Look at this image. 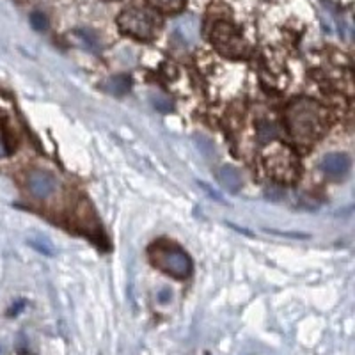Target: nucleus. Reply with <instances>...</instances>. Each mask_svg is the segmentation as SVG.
<instances>
[{
    "instance_id": "1",
    "label": "nucleus",
    "mask_w": 355,
    "mask_h": 355,
    "mask_svg": "<svg viewBox=\"0 0 355 355\" xmlns=\"http://www.w3.org/2000/svg\"><path fill=\"white\" fill-rule=\"evenodd\" d=\"M286 125L295 141L311 144L327 132V112L316 101L297 100L288 107Z\"/></svg>"
},
{
    "instance_id": "2",
    "label": "nucleus",
    "mask_w": 355,
    "mask_h": 355,
    "mask_svg": "<svg viewBox=\"0 0 355 355\" xmlns=\"http://www.w3.org/2000/svg\"><path fill=\"white\" fill-rule=\"evenodd\" d=\"M150 258L162 272L174 279H187L192 274V259L180 247L169 242H158L150 249Z\"/></svg>"
},
{
    "instance_id": "3",
    "label": "nucleus",
    "mask_w": 355,
    "mask_h": 355,
    "mask_svg": "<svg viewBox=\"0 0 355 355\" xmlns=\"http://www.w3.org/2000/svg\"><path fill=\"white\" fill-rule=\"evenodd\" d=\"M158 24L160 20L153 11L141 8L126 9L117 18V25L123 33L137 40H151L157 33Z\"/></svg>"
},
{
    "instance_id": "4",
    "label": "nucleus",
    "mask_w": 355,
    "mask_h": 355,
    "mask_svg": "<svg viewBox=\"0 0 355 355\" xmlns=\"http://www.w3.org/2000/svg\"><path fill=\"white\" fill-rule=\"evenodd\" d=\"M265 166L270 176L279 182H293L299 174V158L283 144H274L265 153Z\"/></svg>"
},
{
    "instance_id": "5",
    "label": "nucleus",
    "mask_w": 355,
    "mask_h": 355,
    "mask_svg": "<svg viewBox=\"0 0 355 355\" xmlns=\"http://www.w3.org/2000/svg\"><path fill=\"white\" fill-rule=\"evenodd\" d=\"M211 43L224 55L240 57L245 53L247 44L242 34L227 21H217L211 28Z\"/></svg>"
},
{
    "instance_id": "6",
    "label": "nucleus",
    "mask_w": 355,
    "mask_h": 355,
    "mask_svg": "<svg viewBox=\"0 0 355 355\" xmlns=\"http://www.w3.org/2000/svg\"><path fill=\"white\" fill-rule=\"evenodd\" d=\"M27 187L34 198L46 199L55 192L57 182L55 178L46 171H33L27 176Z\"/></svg>"
},
{
    "instance_id": "7",
    "label": "nucleus",
    "mask_w": 355,
    "mask_h": 355,
    "mask_svg": "<svg viewBox=\"0 0 355 355\" xmlns=\"http://www.w3.org/2000/svg\"><path fill=\"white\" fill-rule=\"evenodd\" d=\"M350 157L347 153H329L322 158L320 169L331 180H341L350 171Z\"/></svg>"
},
{
    "instance_id": "8",
    "label": "nucleus",
    "mask_w": 355,
    "mask_h": 355,
    "mask_svg": "<svg viewBox=\"0 0 355 355\" xmlns=\"http://www.w3.org/2000/svg\"><path fill=\"white\" fill-rule=\"evenodd\" d=\"M217 180L227 192L231 194H236L242 189V174L236 167L233 166H222L220 169L217 171Z\"/></svg>"
},
{
    "instance_id": "9",
    "label": "nucleus",
    "mask_w": 355,
    "mask_h": 355,
    "mask_svg": "<svg viewBox=\"0 0 355 355\" xmlns=\"http://www.w3.org/2000/svg\"><path fill=\"white\" fill-rule=\"evenodd\" d=\"M28 245H33L34 249L37 250V252H41V254L44 256H55V247L52 245V242H50L44 234H36V236H31V239L27 240Z\"/></svg>"
},
{
    "instance_id": "10",
    "label": "nucleus",
    "mask_w": 355,
    "mask_h": 355,
    "mask_svg": "<svg viewBox=\"0 0 355 355\" xmlns=\"http://www.w3.org/2000/svg\"><path fill=\"white\" fill-rule=\"evenodd\" d=\"M130 84H132V82H130L128 75H119V77L110 78V80L105 84V89L109 91V93L117 94V96H123V94L130 89Z\"/></svg>"
},
{
    "instance_id": "11",
    "label": "nucleus",
    "mask_w": 355,
    "mask_h": 355,
    "mask_svg": "<svg viewBox=\"0 0 355 355\" xmlns=\"http://www.w3.org/2000/svg\"><path fill=\"white\" fill-rule=\"evenodd\" d=\"M176 33L183 37V40H194L196 36V21L192 18H183L178 21Z\"/></svg>"
},
{
    "instance_id": "12",
    "label": "nucleus",
    "mask_w": 355,
    "mask_h": 355,
    "mask_svg": "<svg viewBox=\"0 0 355 355\" xmlns=\"http://www.w3.org/2000/svg\"><path fill=\"white\" fill-rule=\"evenodd\" d=\"M150 2L155 6V8L167 12L180 11V9L183 8V4H185V0H150Z\"/></svg>"
},
{
    "instance_id": "13",
    "label": "nucleus",
    "mask_w": 355,
    "mask_h": 355,
    "mask_svg": "<svg viewBox=\"0 0 355 355\" xmlns=\"http://www.w3.org/2000/svg\"><path fill=\"white\" fill-rule=\"evenodd\" d=\"M153 105L157 107L160 112H169V110L173 109L171 100L167 96H164V94H153Z\"/></svg>"
},
{
    "instance_id": "14",
    "label": "nucleus",
    "mask_w": 355,
    "mask_h": 355,
    "mask_svg": "<svg viewBox=\"0 0 355 355\" xmlns=\"http://www.w3.org/2000/svg\"><path fill=\"white\" fill-rule=\"evenodd\" d=\"M31 24H33V27L36 28V31H44V28L49 27V24H46V18H44L43 12L36 11L31 15Z\"/></svg>"
},
{
    "instance_id": "15",
    "label": "nucleus",
    "mask_w": 355,
    "mask_h": 355,
    "mask_svg": "<svg viewBox=\"0 0 355 355\" xmlns=\"http://www.w3.org/2000/svg\"><path fill=\"white\" fill-rule=\"evenodd\" d=\"M196 142H198L199 150H201L202 153H205V155H208V153H214V151H215V148H214V142H211V141H208V139H206V137H202V135H198V137H196Z\"/></svg>"
},
{
    "instance_id": "16",
    "label": "nucleus",
    "mask_w": 355,
    "mask_h": 355,
    "mask_svg": "<svg viewBox=\"0 0 355 355\" xmlns=\"http://www.w3.org/2000/svg\"><path fill=\"white\" fill-rule=\"evenodd\" d=\"M199 187H202V189H205L206 192H208V196H210L211 199H215V201H218V202H222V201H224V199H222L220 196H218L217 192H215V190H211L210 187H208V185H205V183H199Z\"/></svg>"
},
{
    "instance_id": "17",
    "label": "nucleus",
    "mask_w": 355,
    "mask_h": 355,
    "mask_svg": "<svg viewBox=\"0 0 355 355\" xmlns=\"http://www.w3.org/2000/svg\"><path fill=\"white\" fill-rule=\"evenodd\" d=\"M24 306H25V302H24V300H20V302H17V304H15V306L11 307V309H9L8 315L9 316H17L18 313H20V311L24 309Z\"/></svg>"
},
{
    "instance_id": "18",
    "label": "nucleus",
    "mask_w": 355,
    "mask_h": 355,
    "mask_svg": "<svg viewBox=\"0 0 355 355\" xmlns=\"http://www.w3.org/2000/svg\"><path fill=\"white\" fill-rule=\"evenodd\" d=\"M169 299H171V291L169 290H164L160 295H158V300H160L162 304L169 302Z\"/></svg>"
}]
</instances>
